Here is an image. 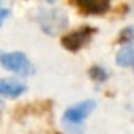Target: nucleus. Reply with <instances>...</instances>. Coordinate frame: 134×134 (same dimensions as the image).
<instances>
[{
	"label": "nucleus",
	"mask_w": 134,
	"mask_h": 134,
	"mask_svg": "<svg viewBox=\"0 0 134 134\" xmlns=\"http://www.w3.org/2000/svg\"><path fill=\"white\" fill-rule=\"evenodd\" d=\"M90 76L95 79V81H106V77H107V73L103 70V68H99V66H93V68L90 70Z\"/></svg>",
	"instance_id": "6e6552de"
},
{
	"label": "nucleus",
	"mask_w": 134,
	"mask_h": 134,
	"mask_svg": "<svg viewBox=\"0 0 134 134\" xmlns=\"http://www.w3.org/2000/svg\"><path fill=\"white\" fill-rule=\"evenodd\" d=\"M27 90V87L18 81L13 79H0V95L8 96V98H16L21 96L24 92Z\"/></svg>",
	"instance_id": "39448f33"
},
{
	"label": "nucleus",
	"mask_w": 134,
	"mask_h": 134,
	"mask_svg": "<svg viewBox=\"0 0 134 134\" xmlns=\"http://www.w3.org/2000/svg\"><path fill=\"white\" fill-rule=\"evenodd\" d=\"M38 24L47 35H58L68 27V16L58 8L41 10L38 13Z\"/></svg>",
	"instance_id": "f257e3e1"
},
{
	"label": "nucleus",
	"mask_w": 134,
	"mask_h": 134,
	"mask_svg": "<svg viewBox=\"0 0 134 134\" xmlns=\"http://www.w3.org/2000/svg\"><path fill=\"white\" fill-rule=\"evenodd\" d=\"M10 16V10H7V8H3V5H2V0H0V25H2L3 22H5V19Z\"/></svg>",
	"instance_id": "9d476101"
},
{
	"label": "nucleus",
	"mask_w": 134,
	"mask_h": 134,
	"mask_svg": "<svg viewBox=\"0 0 134 134\" xmlns=\"http://www.w3.org/2000/svg\"><path fill=\"white\" fill-rule=\"evenodd\" d=\"M121 38H123V40H128V41H132V43H134V24H132V25H129L128 29H125V30H123V33H121Z\"/></svg>",
	"instance_id": "1a4fd4ad"
},
{
	"label": "nucleus",
	"mask_w": 134,
	"mask_h": 134,
	"mask_svg": "<svg viewBox=\"0 0 134 134\" xmlns=\"http://www.w3.org/2000/svg\"><path fill=\"white\" fill-rule=\"evenodd\" d=\"M2 109H3V103H2V101H0V110H2Z\"/></svg>",
	"instance_id": "9b49d317"
},
{
	"label": "nucleus",
	"mask_w": 134,
	"mask_h": 134,
	"mask_svg": "<svg viewBox=\"0 0 134 134\" xmlns=\"http://www.w3.org/2000/svg\"><path fill=\"white\" fill-rule=\"evenodd\" d=\"M46 2H55V0H46Z\"/></svg>",
	"instance_id": "f8f14e48"
},
{
	"label": "nucleus",
	"mask_w": 134,
	"mask_h": 134,
	"mask_svg": "<svg viewBox=\"0 0 134 134\" xmlns=\"http://www.w3.org/2000/svg\"><path fill=\"white\" fill-rule=\"evenodd\" d=\"M76 3L90 14H101L109 10L110 0H76Z\"/></svg>",
	"instance_id": "423d86ee"
},
{
	"label": "nucleus",
	"mask_w": 134,
	"mask_h": 134,
	"mask_svg": "<svg viewBox=\"0 0 134 134\" xmlns=\"http://www.w3.org/2000/svg\"><path fill=\"white\" fill-rule=\"evenodd\" d=\"M0 65L5 70L16 73L19 76H30L33 74V65L27 58L25 54L22 52H5L0 54Z\"/></svg>",
	"instance_id": "f03ea898"
},
{
	"label": "nucleus",
	"mask_w": 134,
	"mask_h": 134,
	"mask_svg": "<svg viewBox=\"0 0 134 134\" xmlns=\"http://www.w3.org/2000/svg\"><path fill=\"white\" fill-rule=\"evenodd\" d=\"M90 35H92V30H90L88 27H85V29L76 30V32L70 33V35L63 36L62 44H63L66 49H70V51H77V49H81V47L90 40Z\"/></svg>",
	"instance_id": "20e7f679"
},
{
	"label": "nucleus",
	"mask_w": 134,
	"mask_h": 134,
	"mask_svg": "<svg viewBox=\"0 0 134 134\" xmlns=\"http://www.w3.org/2000/svg\"><path fill=\"white\" fill-rule=\"evenodd\" d=\"M95 106L96 104L93 99H87V101H82L79 104L68 107L63 114V123L66 126H70L68 129H71V126H81V123L93 112Z\"/></svg>",
	"instance_id": "7ed1b4c3"
},
{
	"label": "nucleus",
	"mask_w": 134,
	"mask_h": 134,
	"mask_svg": "<svg viewBox=\"0 0 134 134\" xmlns=\"http://www.w3.org/2000/svg\"><path fill=\"white\" fill-rule=\"evenodd\" d=\"M117 63L118 66H134V44H129V46H125L118 51L117 54Z\"/></svg>",
	"instance_id": "0eeeda50"
}]
</instances>
